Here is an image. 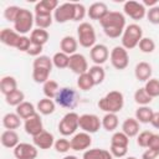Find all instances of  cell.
I'll list each match as a JSON object with an SVG mask.
<instances>
[{"label":"cell","mask_w":159,"mask_h":159,"mask_svg":"<svg viewBox=\"0 0 159 159\" xmlns=\"http://www.w3.org/2000/svg\"><path fill=\"white\" fill-rule=\"evenodd\" d=\"M103 32L111 37L117 39L123 35V31L125 29V16L124 14L119 11H109L101 21H99Z\"/></svg>","instance_id":"6da1fadb"},{"label":"cell","mask_w":159,"mask_h":159,"mask_svg":"<svg viewBox=\"0 0 159 159\" xmlns=\"http://www.w3.org/2000/svg\"><path fill=\"white\" fill-rule=\"evenodd\" d=\"M98 108L106 113H118L124 106V96L119 91H111L104 97H102L98 103Z\"/></svg>","instance_id":"7a4b0ae2"},{"label":"cell","mask_w":159,"mask_h":159,"mask_svg":"<svg viewBox=\"0 0 159 159\" xmlns=\"http://www.w3.org/2000/svg\"><path fill=\"white\" fill-rule=\"evenodd\" d=\"M122 37V46L125 50H132L137 47L143 39V30L138 24H129L125 26Z\"/></svg>","instance_id":"3957f363"},{"label":"cell","mask_w":159,"mask_h":159,"mask_svg":"<svg viewBox=\"0 0 159 159\" xmlns=\"http://www.w3.org/2000/svg\"><path fill=\"white\" fill-rule=\"evenodd\" d=\"M55 102L62 108L73 109L80 102V93L72 87H62L60 88Z\"/></svg>","instance_id":"277c9868"},{"label":"cell","mask_w":159,"mask_h":159,"mask_svg":"<svg viewBox=\"0 0 159 159\" xmlns=\"http://www.w3.org/2000/svg\"><path fill=\"white\" fill-rule=\"evenodd\" d=\"M34 24H35V15L30 10L21 7V10L14 22V30L20 35L26 36V34L32 31Z\"/></svg>","instance_id":"5b68a950"},{"label":"cell","mask_w":159,"mask_h":159,"mask_svg":"<svg viewBox=\"0 0 159 159\" xmlns=\"http://www.w3.org/2000/svg\"><path fill=\"white\" fill-rule=\"evenodd\" d=\"M77 41L82 47L92 48L96 45V31L92 24L81 22L77 27Z\"/></svg>","instance_id":"8992f818"},{"label":"cell","mask_w":159,"mask_h":159,"mask_svg":"<svg viewBox=\"0 0 159 159\" xmlns=\"http://www.w3.org/2000/svg\"><path fill=\"white\" fill-rule=\"evenodd\" d=\"M78 128H80V116L76 112L66 113L58 123V132L63 137L73 135Z\"/></svg>","instance_id":"52a82bcc"},{"label":"cell","mask_w":159,"mask_h":159,"mask_svg":"<svg viewBox=\"0 0 159 159\" xmlns=\"http://www.w3.org/2000/svg\"><path fill=\"white\" fill-rule=\"evenodd\" d=\"M109 61L116 70H125L129 65L128 50H125L123 46H114L109 53Z\"/></svg>","instance_id":"ba28073f"},{"label":"cell","mask_w":159,"mask_h":159,"mask_svg":"<svg viewBox=\"0 0 159 159\" xmlns=\"http://www.w3.org/2000/svg\"><path fill=\"white\" fill-rule=\"evenodd\" d=\"M101 127H102V119H99L98 116L92 113H84L80 116V129H82V132L93 134L97 133Z\"/></svg>","instance_id":"9c48e42d"},{"label":"cell","mask_w":159,"mask_h":159,"mask_svg":"<svg viewBox=\"0 0 159 159\" xmlns=\"http://www.w3.org/2000/svg\"><path fill=\"white\" fill-rule=\"evenodd\" d=\"M123 11L127 16H129L133 20H142L147 16V9L143 5V2L128 0L123 5Z\"/></svg>","instance_id":"30bf717a"},{"label":"cell","mask_w":159,"mask_h":159,"mask_svg":"<svg viewBox=\"0 0 159 159\" xmlns=\"http://www.w3.org/2000/svg\"><path fill=\"white\" fill-rule=\"evenodd\" d=\"M75 16V2H63L53 11V20L58 24H65L67 21H73Z\"/></svg>","instance_id":"8fae6325"},{"label":"cell","mask_w":159,"mask_h":159,"mask_svg":"<svg viewBox=\"0 0 159 159\" xmlns=\"http://www.w3.org/2000/svg\"><path fill=\"white\" fill-rule=\"evenodd\" d=\"M70 143H71V149L72 150H75V152H86L92 144V137H91L89 133L80 132V133L73 134Z\"/></svg>","instance_id":"7c38bea8"},{"label":"cell","mask_w":159,"mask_h":159,"mask_svg":"<svg viewBox=\"0 0 159 159\" xmlns=\"http://www.w3.org/2000/svg\"><path fill=\"white\" fill-rule=\"evenodd\" d=\"M15 159H36L37 148L30 143H19L14 148Z\"/></svg>","instance_id":"4fadbf2b"},{"label":"cell","mask_w":159,"mask_h":159,"mask_svg":"<svg viewBox=\"0 0 159 159\" xmlns=\"http://www.w3.org/2000/svg\"><path fill=\"white\" fill-rule=\"evenodd\" d=\"M68 68L76 73V75H83L86 72H88V62L86 60V57L82 53H75L70 56V65Z\"/></svg>","instance_id":"5bb4252c"},{"label":"cell","mask_w":159,"mask_h":159,"mask_svg":"<svg viewBox=\"0 0 159 159\" xmlns=\"http://www.w3.org/2000/svg\"><path fill=\"white\" fill-rule=\"evenodd\" d=\"M24 129L31 137H35V135L40 134L42 130H45L40 113H36L32 117L25 119V122H24Z\"/></svg>","instance_id":"9a60e30c"},{"label":"cell","mask_w":159,"mask_h":159,"mask_svg":"<svg viewBox=\"0 0 159 159\" xmlns=\"http://www.w3.org/2000/svg\"><path fill=\"white\" fill-rule=\"evenodd\" d=\"M89 56H91V60L93 61L94 65L102 66L109 58V50L103 43H96L89 50Z\"/></svg>","instance_id":"2e32d148"},{"label":"cell","mask_w":159,"mask_h":159,"mask_svg":"<svg viewBox=\"0 0 159 159\" xmlns=\"http://www.w3.org/2000/svg\"><path fill=\"white\" fill-rule=\"evenodd\" d=\"M32 142H34V145L37 148V149H50L51 147H53L55 144V137L52 133L47 132V130H42L40 134L32 137Z\"/></svg>","instance_id":"e0dca14e"},{"label":"cell","mask_w":159,"mask_h":159,"mask_svg":"<svg viewBox=\"0 0 159 159\" xmlns=\"http://www.w3.org/2000/svg\"><path fill=\"white\" fill-rule=\"evenodd\" d=\"M108 12H109L108 6H107L104 2H102V1H99V2H93V4L88 7V10H87L88 17H89L91 20H97V21H101Z\"/></svg>","instance_id":"ac0fdd59"},{"label":"cell","mask_w":159,"mask_h":159,"mask_svg":"<svg viewBox=\"0 0 159 159\" xmlns=\"http://www.w3.org/2000/svg\"><path fill=\"white\" fill-rule=\"evenodd\" d=\"M20 37H21V35L20 34H17L15 30H12V29H7V27H5V29H2L1 31H0V41L4 43V45H6V46H9V47H17V43H19V41H20Z\"/></svg>","instance_id":"d6986e66"},{"label":"cell","mask_w":159,"mask_h":159,"mask_svg":"<svg viewBox=\"0 0 159 159\" xmlns=\"http://www.w3.org/2000/svg\"><path fill=\"white\" fill-rule=\"evenodd\" d=\"M152 73H153V68H152V65L145 62V61H142V62H138L135 65V68H134V76L138 81L140 82H147L148 80L152 78Z\"/></svg>","instance_id":"ffe728a7"},{"label":"cell","mask_w":159,"mask_h":159,"mask_svg":"<svg viewBox=\"0 0 159 159\" xmlns=\"http://www.w3.org/2000/svg\"><path fill=\"white\" fill-rule=\"evenodd\" d=\"M57 7V0H41L35 5V15H52V11Z\"/></svg>","instance_id":"44dd1931"},{"label":"cell","mask_w":159,"mask_h":159,"mask_svg":"<svg viewBox=\"0 0 159 159\" xmlns=\"http://www.w3.org/2000/svg\"><path fill=\"white\" fill-rule=\"evenodd\" d=\"M0 142H1V145L5 147V148H9V149H14L19 143H20V139H19V134L15 132V130H4L1 133V137H0Z\"/></svg>","instance_id":"7402d4cb"},{"label":"cell","mask_w":159,"mask_h":159,"mask_svg":"<svg viewBox=\"0 0 159 159\" xmlns=\"http://www.w3.org/2000/svg\"><path fill=\"white\" fill-rule=\"evenodd\" d=\"M77 47H78V41L77 39H75L73 36H65L62 37L61 42H60V48L62 52H65L66 55L71 56V55H75L77 53Z\"/></svg>","instance_id":"603a6c76"},{"label":"cell","mask_w":159,"mask_h":159,"mask_svg":"<svg viewBox=\"0 0 159 159\" xmlns=\"http://www.w3.org/2000/svg\"><path fill=\"white\" fill-rule=\"evenodd\" d=\"M122 132L129 138L137 137L139 134V122L133 117H128L122 123Z\"/></svg>","instance_id":"cb8c5ba5"},{"label":"cell","mask_w":159,"mask_h":159,"mask_svg":"<svg viewBox=\"0 0 159 159\" xmlns=\"http://www.w3.org/2000/svg\"><path fill=\"white\" fill-rule=\"evenodd\" d=\"M154 111L149 107V106H139L135 109V119L139 123L147 124V123H152V119L154 117Z\"/></svg>","instance_id":"d4e9b609"},{"label":"cell","mask_w":159,"mask_h":159,"mask_svg":"<svg viewBox=\"0 0 159 159\" xmlns=\"http://www.w3.org/2000/svg\"><path fill=\"white\" fill-rule=\"evenodd\" d=\"M82 159H113V155L107 149L93 148V149H87L86 152H83Z\"/></svg>","instance_id":"484cf974"},{"label":"cell","mask_w":159,"mask_h":159,"mask_svg":"<svg viewBox=\"0 0 159 159\" xmlns=\"http://www.w3.org/2000/svg\"><path fill=\"white\" fill-rule=\"evenodd\" d=\"M36 109L39 111L40 114L42 116H50L55 112L56 109V102L53 99H50V98H42L37 102L36 104Z\"/></svg>","instance_id":"4316f807"},{"label":"cell","mask_w":159,"mask_h":159,"mask_svg":"<svg viewBox=\"0 0 159 159\" xmlns=\"http://www.w3.org/2000/svg\"><path fill=\"white\" fill-rule=\"evenodd\" d=\"M16 113L19 114V117L21 119H27L30 117H32L34 114H36V107L31 103V102H27V101H24L21 104H19L16 107Z\"/></svg>","instance_id":"83f0119b"},{"label":"cell","mask_w":159,"mask_h":159,"mask_svg":"<svg viewBox=\"0 0 159 159\" xmlns=\"http://www.w3.org/2000/svg\"><path fill=\"white\" fill-rule=\"evenodd\" d=\"M15 89H17V81H16L15 77H12V76H4L0 80V92L4 96L11 93Z\"/></svg>","instance_id":"f1b7e54d"},{"label":"cell","mask_w":159,"mask_h":159,"mask_svg":"<svg viewBox=\"0 0 159 159\" xmlns=\"http://www.w3.org/2000/svg\"><path fill=\"white\" fill-rule=\"evenodd\" d=\"M2 125L5 129L9 130H15L21 125V118L19 117V114L15 113H6L2 117Z\"/></svg>","instance_id":"f546056e"},{"label":"cell","mask_w":159,"mask_h":159,"mask_svg":"<svg viewBox=\"0 0 159 159\" xmlns=\"http://www.w3.org/2000/svg\"><path fill=\"white\" fill-rule=\"evenodd\" d=\"M50 39V35L47 32V30H43V29H34L31 32H30V40L32 43H36V45H41L43 46Z\"/></svg>","instance_id":"4dcf8cb0"},{"label":"cell","mask_w":159,"mask_h":159,"mask_svg":"<svg viewBox=\"0 0 159 159\" xmlns=\"http://www.w3.org/2000/svg\"><path fill=\"white\" fill-rule=\"evenodd\" d=\"M118 116L116 113H106L102 118V127L107 132H114L118 128Z\"/></svg>","instance_id":"1f68e13d"},{"label":"cell","mask_w":159,"mask_h":159,"mask_svg":"<svg viewBox=\"0 0 159 159\" xmlns=\"http://www.w3.org/2000/svg\"><path fill=\"white\" fill-rule=\"evenodd\" d=\"M58 91H60V86L53 80L46 81L43 83V86H42V92H43L45 97L46 98H50V99H55L56 96H57V93H58Z\"/></svg>","instance_id":"d6a6232c"},{"label":"cell","mask_w":159,"mask_h":159,"mask_svg":"<svg viewBox=\"0 0 159 159\" xmlns=\"http://www.w3.org/2000/svg\"><path fill=\"white\" fill-rule=\"evenodd\" d=\"M88 73H89L91 78L93 80L94 86L101 84V83L104 81V78H106V72H104V68H103L102 66H99V65H93L92 67H89Z\"/></svg>","instance_id":"836d02e7"},{"label":"cell","mask_w":159,"mask_h":159,"mask_svg":"<svg viewBox=\"0 0 159 159\" xmlns=\"http://www.w3.org/2000/svg\"><path fill=\"white\" fill-rule=\"evenodd\" d=\"M5 101L9 106H12V107H17L19 104H21L24 101H25V93L21 91V89H15L12 91L11 93L6 94L5 96Z\"/></svg>","instance_id":"e575fe53"},{"label":"cell","mask_w":159,"mask_h":159,"mask_svg":"<svg viewBox=\"0 0 159 159\" xmlns=\"http://www.w3.org/2000/svg\"><path fill=\"white\" fill-rule=\"evenodd\" d=\"M52 63L56 68H67L70 65V56L62 51H58L52 56Z\"/></svg>","instance_id":"d590c367"},{"label":"cell","mask_w":159,"mask_h":159,"mask_svg":"<svg viewBox=\"0 0 159 159\" xmlns=\"http://www.w3.org/2000/svg\"><path fill=\"white\" fill-rule=\"evenodd\" d=\"M153 101V98L145 92L144 87L142 88H138L135 92H134V102L138 104V106H149V103Z\"/></svg>","instance_id":"8d00e7d4"},{"label":"cell","mask_w":159,"mask_h":159,"mask_svg":"<svg viewBox=\"0 0 159 159\" xmlns=\"http://www.w3.org/2000/svg\"><path fill=\"white\" fill-rule=\"evenodd\" d=\"M77 87L81 91H89V89H92V87H94L93 80L91 78L88 72L78 76V78H77Z\"/></svg>","instance_id":"74e56055"},{"label":"cell","mask_w":159,"mask_h":159,"mask_svg":"<svg viewBox=\"0 0 159 159\" xmlns=\"http://www.w3.org/2000/svg\"><path fill=\"white\" fill-rule=\"evenodd\" d=\"M32 67H40V68H45L48 71H52L53 63H52V57H48L46 55H41L39 57H36L32 62Z\"/></svg>","instance_id":"f35d334b"},{"label":"cell","mask_w":159,"mask_h":159,"mask_svg":"<svg viewBox=\"0 0 159 159\" xmlns=\"http://www.w3.org/2000/svg\"><path fill=\"white\" fill-rule=\"evenodd\" d=\"M51 71L45 70V68H40V67H32V80L36 83H45L46 81H48V76H50Z\"/></svg>","instance_id":"ab89813d"},{"label":"cell","mask_w":159,"mask_h":159,"mask_svg":"<svg viewBox=\"0 0 159 159\" xmlns=\"http://www.w3.org/2000/svg\"><path fill=\"white\" fill-rule=\"evenodd\" d=\"M144 89H145V92L152 98L159 97V80L158 78H150V80H148L145 82V84H144Z\"/></svg>","instance_id":"60d3db41"},{"label":"cell","mask_w":159,"mask_h":159,"mask_svg":"<svg viewBox=\"0 0 159 159\" xmlns=\"http://www.w3.org/2000/svg\"><path fill=\"white\" fill-rule=\"evenodd\" d=\"M111 145H119V147H128L129 145V137L125 135L122 130L114 132L111 138Z\"/></svg>","instance_id":"b9f144b4"},{"label":"cell","mask_w":159,"mask_h":159,"mask_svg":"<svg viewBox=\"0 0 159 159\" xmlns=\"http://www.w3.org/2000/svg\"><path fill=\"white\" fill-rule=\"evenodd\" d=\"M53 16L52 15H35V25L39 29H48L52 25Z\"/></svg>","instance_id":"7bdbcfd3"},{"label":"cell","mask_w":159,"mask_h":159,"mask_svg":"<svg viewBox=\"0 0 159 159\" xmlns=\"http://www.w3.org/2000/svg\"><path fill=\"white\" fill-rule=\"evenodd\" d=\"M138 47L143 53H152L155 50V42H154V40L152 37H144L143 36V39L140 40Z\"/></svg>","instance_id":"ee69618b"},{"label":"cell","mask_w":159,"mask_h":159,"mask_svg":"<svg viewBox=\"0 0 159 159\" xmlns=\"http://www.w3.org/2000/svg\"><path fill=\"white\" fill-rule=\"evenodd\" d=\"M20 10H21V7H19L16 5H10V6H7L4 10V17L7 21H10V22H15L16 17H17V15L20 12Z\"/></svg>","instance_id":"f6af8a7d"},{"label":"cell","mask_w":159,"mask_h":159,"mask_svg":"<svg viewBox=\"0 0 159 159\" xmlns=\"http://www.w3.org/2000/svg\"><path fill=\"white\" fill-rule=\"evenodd\" d=\"M53 147H55L56 152H58V153H67L71 149V143H70L68 139H66L65 137H62V138L55 140Z\"/></svg>","instance_id":"bcb514c9"},{"label":"cell","mask_w":159,"mask_h":159,"mask_svg":"<svg viewBox=\"0 0 159 159\" xmlns=\"http://www.w3.org/2000/svg\"><path fill=\"white\" fill-rule=\"evenodd\" d=\"M153 132L150 130H143L140 132L138 135H137V144L142 148H148V144H149V139L152 137Z\"/></svg>","instance_id":"7dc6e473"},{"label":"cell","mask_w":159,"mask_h":159,"mask_svg":"<svg viewBox=\"0 0 159 159\" xmlns=\"http://www.w3.org/2000/svg\"><path fill=\"white\" fill-rule=\"evenodd\" d=\"M147 19L150 24L159 25V5H155L147 10Z\"/></svg>","instance_id":"c3c4849f"},{"label":"cell","mask_w":159,"mask_h":159,"mask_svg":"<svg viewBox=\"0 0 159 159\" xmlns=\"http://www.w3.org/2000/svg\"><path fill=\"white\" fill-rule=\"evenodd\" d=\"M87 14V9L84 7L83 4L80 2H75V16H73V21H81L84 19Z\"/></svg>","instance_id":"681fc988"},{"label":"cell","mask_w":159,"mask_h":159,"mask_svg":"<svg viewBox=\"0 0 159 159\" xmlns=\"http://www.w3.org/2000/svg\"><path fill=\"white\" fill-rule=\"evenodd\" d=\"M111 154L113 155V158H124L128 153V147H119V145H111L109 148Z\"/></svg>","instance_id":"f907efd6"},{"label":"cell","mask_w":159,"mask_h":159,"mask_svg":"<svg viewBox=\"0 0 159 159\" xmlns=\"http://www.w3.org/2000/svg\"><path fill=\"white\" fill-rule=\"evenodd\" d=\"M30 46H31V40H30V37H27V36H25V35H21L20 41H19L16 48H17L19 51H21V52H27V50L30 48Z\"/></svg>","instance_id":"816d5d0a"},{"label":"cell","mask_w":159,"mask_h":159,"mask_svg":"<svg viewBox=\"0 0 159 159\" xmlns=\"http://www.w3.org/2000/svg\"><path fill=\"white\" fill-rule=\"evenodd\" d=\"M42 48H43V46H41V45H36V43H32V42H31V46H30V48L27 50L26 53L30 55V56H34V57L36 58V57L41 56Z\"/></svg>","instance_id":"f5cc1de1"},{"label":"cell","mask_w":159,"mask_h":159,"mask_svg":"<svg viewBox=\"0 0 159 159\" xmlns=\"http://www.w3.org/2000/svg\"><path fill=\"white\" fill-rule=\"evenodd\" d=\"M159 155V150L147 148V150L142 154V159H155Z\"/></svg>","instance_id":"db71d44e"},{"label":"cell","mask_w":159,"mask_h":159,"mask_svg":"<svg viewBox=\"0 0 159 159\" xmlns=\"http://www.w3.org/2000/svg\"><path fill=\"white\" fill-rule=\"evenodd\" d=\"M148 148L159 150V134H155V133L152 134V137H150V139H149Z\"/></svg>","instance_id":"11a10c76"},{"label":"cell","mask_w":159,"mask_h":159,"mask_svg":"<svg viewBox=\"0 0 159 159\" xmlns=\"http://www.w3.org/2000/svg\"><path fill=\"white\" fill-rule=\"evenodd\" d=\"M154 128H157V129H159V112H157V113H154V117H153V119H152V123H150Z\"/></svg>","instance_id":"9f6ffc18"},{"label":"cell","mask_w":159,"mask_h":159,"mask_svg":"<svg viewBox=\"0 0 159 159\" xmlns=\"http://www.w3.org/2000/svg\"><path fill=\"white\" fill-rule=\"evenodd\" d=\"M62 159H80V158L76 157V155H66V157H63Z\"/></svg>","instance_id":"6f0895ef"},{"label":"cell","mask_w":159,"mask_h":159,"mask_svg":"<svg viewBox=\"0 0 159 159\" xmlns=\"http://www.w3.org/2000/svg\"><path fill=\"white\" fill-rule=\"evenodd\" d=\"M124 159H138V158H135V157H125Z\"/></svg>","instance_id":"680465c9"}]
</instances>
